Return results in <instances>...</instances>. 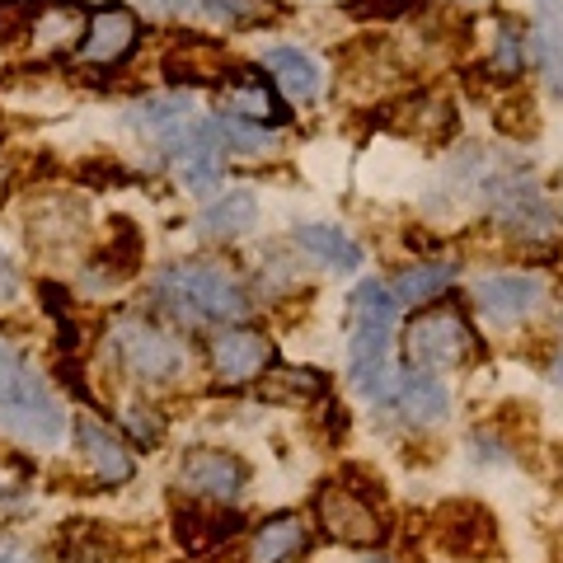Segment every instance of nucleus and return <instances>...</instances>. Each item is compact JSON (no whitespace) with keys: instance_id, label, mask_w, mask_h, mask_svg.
I'll use <instances>...</instances> for the list:
<instances>
[{"instance_id":"f257e3e1","label":"nucleus","mask_w":563,"mask_h":563,"mask_svg":"<svg viewBox=\"0 0 563 563\" xmlns=\"http://www.w3.org/2000/svg\"><path fill=\"white\" fill-rule=\"evenodd\" d=\"M399 301L385 282H362L352 296V339H347V376L357 385L362 399L385 404L395 385V362H390V339H395Z\"/></svg>"},{"instance_id":"f03ea898","label":"nucleus","mask_w":563,"mask_h":563,"mask_svg":"<svg viewBox=\"0 0 563 563\" xmlns=\"http://www.w3.org/2000/svg\"><path fill=\"white\" fill-rule=\"evenodd\" d=\"M0 432H10L24 446H62L66 437L62 399L5 339H0Z\"/></svg>"},{"instance_id":"7ed1b4c3","label":"nucleus","mask_w":563,"mask_h":563,"mask_svg":"<svg viewBox=\"0 0 563 563\" xmlns=\"http://www.w3.org/2000/svg\"><path fill=\"white\" fill-rule=\"evenodd\" d=\"M155 296L161 306L184 314V320H240L250 301L244 287L211 258H184L155 273Z\"/></svg>"},{"instance_id":"20e7f679","label":"nucleus","mask_w":563,"mask_h":563,"mask_svg":"<svg viewBox=\"0 0 563 563\" xmlns=\"http://www.w3.org/2000/svg\"><path fill=\"white\" fill-rule=\"evenodd\" d=\"M109 357L141 385H169V380H179L188 366V352L179 347V339L146 320H122L113 329Z\"/></svg>"},{"instance_id":"39448f33","label":"nucleus","mask_w":563,"mask_h":563,"mask_svg":"<svg viewBox=\"0 0 563 563\" xmlns=\"http://www.w3.org/2000/svg\"><path fill=\"white\" fill-rule=\"evenodd\" d=\"M404 347H409V362L418 372H451L474 352V329L465 324L461 310L451 306H432L413 314L409 333H404Z\"/></svg>"},{"instance_id":"423d86ee","label":"nucleus","mask_w":563,"mask_h":563,"mask_svg":"<svg viewBox=\"0 0 563 563\" xmlns=\"http://www.w3.org/2000/svg\"><path fill=\"white\" fill-rule=\"evenodd\" d=\"M484 202L503 231H517L526 240H544L554 231V207L540 192V184L526 179V174H493L484 184Z\"/></svg>"},{"instance_id":"0eeeda50","label":"nucleus","mask_w":563,"mask_h":563,"mask_svg":"<svg viewBox=\"0 0 563 563\" xmlns=\"http://www.w3.org/2000/svg\"><path fill=\"white\" fill-rule=\"evenodd\" d=\"M132 128L155 141L161 151H169L174 161L207 132V118L198 113V103H192V95H155V99H141L136 109L128 113Z\"/></svg>"},{"instance_id":"6e6552de","label":"nucleus","mask_w":563,"mask_h":563,"mask_svg":"<svg viewBox=\"0 0 563 563\" xmlns=\"http://www.w3.org/2000/svg\"><path fill=\"white\" fill-rule=\"evenodd\" d=\"M432 536L451 559H484V554H493V544H498V521H493L484 503L455 498L446 507H437Z\"/></svg>"},{"instance_id":"1a4fd4ad","label":"nucleus","mask_w":563,"mask_h":563,"mask_svg":"<svg viewBox=\"0 0 563 563\" xmlns=\"http://www.w3.org/2000/svg\"><path fill=\"white\" fill-rule=\"evenodd\" d=\"M314 512H320L324 531H329L333 540H343V544H380V536H385L380 512H376V507L366 503L347 479L324 484L320 498H314Z\"/></svg>"},{"instance_id":"9d476101","label":"nucleus","mask_w":563,"mask_h":563,"mask_svg":"<svg viewBox=\"0 0 563 563\" xmlns=\"http://www.w3.org/2000/svg\"><path fill=\"white\" fill-rule=\"evenodd\" d=\"M244 484H250V465L231 451L217 446H198L179 461V488H188L192 498H211V503H235Z\"/></svg>"},{"instance_id":"9b49d317","label":"nucleus","mask_w":563,"mask_h":563,"mask_svg":"<svg viewBox=\"0 0 563 563\" xmlns=\"http://www.w3.org/2000/svg\"><path fill=\"white\" fill-rule=\"evenodd\" d=\"M474 301L493 324H521L544 306V277L540 273H488L474 282Z\"/></svg>"},{"instance_id":"f8f14e48","label":"nucleus","mask_w":563,"mask_h":563,"mask_svg":"<svg viewBox=\"0 0 563 563\" xmlns=\"http://www.w3.org/2000/svg\"><path fill=\"white\" fill-rule=\"evenodd\" d=\"M268 357H273V347L254 329H221L211 339V366H217V376L225 385H250L254 376H263Z\"/></svg>"},{"instance_id":"ddd939ff","label":"nucleus","mask_w":563,"mask_h":563,"mask_svg":"<svg viewBox=\"0 0 563 563\" xmlns=\"http://www.w3.org/2000/svg\"><path fill=\"white\" fill-rule=\"evenodd\" d=\"M296 250L310 254L314 263H324L329 273H343V277L362 268V244L352 240L343 225H329V221L296 225Z\"/></svg>"},{"instance_id":"4468645a","label":"nucleus","mask_w":563,"mask_h":563,"mask_svg":"<svg viewBox=\"0 0 563 563\" xmlns=\"http://www.w3.org/2000/svg\"><path fill=\"white\" fill-rule=\"evenodd\" d=\"M531 52L563 99V0H531Z\"/></svg>"},{"instance_id":"2eb2a0df","label":"nucleus","mask_w":563,"mask_h":563,"mask_svg":"<svg viewBox=\"0 0 563 563\" xmlns=\"http://www.w3.org/2000/svg\"><path fill=\"white\" fill-rule=\"evenodd\" d=\"M136 47V20H132V10H99L95 20H90V33H85V47H80V57L85 62H95V66H113L122 62L128 52Z\"/></svg>"},{"instance_id":"dca6fc26","label":"nucleus","mask_w":563,"mask_h":563,"mask_svg":"<svg viewBox=\"0 0 563 563\" xmlns=\"http://www.w3.org/2000/svg\"><path fill=\"white\" fill-rule=\"evenodd\" d=\"M76 437H80V455L90 461L99 484H122L132 479V451L118 442L109 428H99L95 418H76Z\"/></svg>"},{"instance_id":"f3484780","label":"nucleus","mask_w":563,"mask_h":563,"mask_svg":"<svg viewBox=\"0 0 563 563\" xmlns=\"http://www.w3.org/2000/svg\"><path fill=\"white\" fill-rule=\"evenodd\" d=\"M258 62L273 70L277 85H282V90H287L296 103L320 99L324 76H320V62H314L310 52H301V47H263V52H258Z\"/></svg>"},{"instance_id":"a211bd4d","label":"nucleus","mask_w":563,"mask_h":563,"mask_svg":"<svg viewBox=\"0 0 563 563\" xmlns=\"http://www.w3.org/2000/svg\"><path fill=\"white\" fill-rule=\"evenodd\" d=\"M254 225H258V198L250 188H225L198 217V231L211 240H240V235H250Z\"/></svg>"},{"instance_id":"6ab92c4d","label":"nucleus","mask_w":563,"mask_h":563,"mask_svg":"<svg viewBox=\"0 0 563 563\" xmlns=\"http://www.w3.org/2000/svg\"><path fill=\"white\" fill-rule=\"evenodd\" d=\"M174 536H179V544L188 554H202V550H217L221 540L235 536V517H225L221 507H198L188 503L174 512Z\"/></svg>"},{"instance_id":"aec40b11","label":"nucleus","mask_w":563,"mask_h":563,"mask_svg":"<svg viewBox=\"0 0 563 563\" xmlns=\"http://www.w3.org/2000/svg\"><path fill=\"white\" fill-rule=\"evenodd\" d=\"M395 395H399L404 418L418 422V428H428V422L446 418V409H451V390H446V380H442V376H432V372H413V376H404Z\"/></svg>"},{"instance_id":"412c9836","label":"nucleus","mask_w":563,"mask_h":563,"mask_svg":"<svg viewBox=\"0 0 563 563\" xmlns=\"http://www.w3.org/2000/svg\"><path fill=\"white\" fill-rule=\"evenodd\" d=\"M306 550V526L301 517H273L250 536V554L244 563H287L291 554Z\"/></svg>"},{"instance_id":"4be33fe9","label":"nucleus","mask_w":563,"mask_h":563,"mask_svg":"<svg viewBox=\"0 0 563 563\" xmlns=\"http://www.w3.org/2000/svg\"><path fill=\"white\" fill-rule=\"evenodd\" d=\"M451 282H455V263H413V268H404L395 277L390 291L399 306H422V301H432V296H442Z\"/></svg>"},{"instance_id":"5701e85b","label":"nucleus","mask_w":563,"mask_h":563,"mask_svg":"<svg viewBox=\"0 0 563 563\" xmlns=\"http://www.w3.org/2000/svg\"><path fill=\"white\" fill-rule=\"evenodd\" d=\"M80 221L85 211L70 198H52L33 207V240L38 244H76L80 240Z\"/></svg>"},{"instance_id":"b1692460","label":"nucleus","mask_w":563,"mask_h":563,"mask_svg":"<svg viewBox=\"0 0 563 563\" xmlns=\"http://www.w3.org/2000/svg\"><path fill=\"white\" fill-rule=\"evenodd\" d=\"M211 136H217L221 151H240V155H268V151H277V132H268L263 122L235 118V113H225V118L211 122Z\"/></svg>"},{"instance_id":"393cba45","label":"nucleus","mask_w":563,"mask_h":563,"mask_svg":"<svg viewBox=\"0 0 563 563\" xmlns=\"http://www.w3.org/2000/svg\"><path fill=\"white\" fill-rule=\"evenodd\" d=\"M165 76L169 80H211V76H221V47H211L202 38L179 43L165 57Z\"/></svg>"},{"instance_id":"a878e982","label":"nucleus","mask_w":563,"mask_h":563,"mask_svg":"<svg viewBox=\"0 0 563 563\" xmlns=\"http://www.w3.org/2000/svg\"><path fill=\"white\" fill-rule=\"evenodd\" d=\"M263 395L282 399V404H306V399L324 395V376H314V372H273L268 385H263Z\"/></svg>"},{"instance_id":"bb28decb","label":"nucleus","mask_w":563,"mask_h":563,"mask_svg":"<svg viewBox=\"0 0 563 563\" xmlns=\"http://www.w3.org/2000/svg\"><path fill=\"white\" fill-rule=\"evenodd\" d=\"M493 122H498V132L517 136V141L536 136V132H540V113H536V99H531V95H512L507 103H498V113H493Z\"/></svg>"},{"instance_id":"cd10ccee","label":"nucleus","mask_w":563,"mask_h":563,"mask_svg":"<svg viewBox=\"0 0 563 563\" xmlns=\"http://www.w3.org/2000/svg\"><path fill=\"white\" fill-rule=\"evenodd\" d=\"M493 66L503 70V76H521L526 66V38L517 24H498V38H493Z\"/></svg>"},{"instance_id":"c85d7f7f","label":"nucleus","mask_w":563,"mask_h":563,"mask_svg":"<svg viewBox=\"0 0 563 563\" xmlns=\"http://www.w3.org/2000/svg\"><path fill=\"white\" fill-rule=\"evenodd\" d=\"M225 113H235V118H268L273 113V99H268L263 85H244V90L225 95Z\"/></svg>"},{"instance_id":"c756f323","label":"nucleus","mask_w":563,"mask_h":563,"mask_svg":"<svg viewBox=\"0 0 563 563\" xmlns=\"http://www.w3.org/2000/svg\"><path fill=\"white\" fill-rule=\"evenodd\" d=\"M33 38H38V47H62L76 38V14H38V24H33Z\"/></svg>"},{"instance_id":"7c9ffc66","label":"nucleus","mask_w":563,"mask_h":563,"mask_svg":"<svg viewBox=\"0 0 563 563\" xmlns=\"http://www.w3.org/2000/svg\"><path fill=\"white\" fill-rule=\"evenodd\" d=\"M202 10L217 14V20H225V24H244L263 10V0H202Z\"/></svg>"},{"instance_id":"2f4dec72","label":"nucleus","mask_w":563,"mask_h":563,"mask_svg":"<svg viewBox=\"0 0 563 563\" xmlns=\"http://www.w3.org/2000/svg\"><path fill=\"white\" fill-rule=\"evenodd\" d=\"M141 10H146L151 20H188L198 5H192V0H141Z\"/></svg>"},{"instance_id":"473e14b6","label":"nucleus","mask_w":563,"mask_h":563,"mask_svg":"<svg viewBox=\"0 0 563 563\" xmlns=\"http://www.w3.org/2000/svg\"><path fill=\"white\" fill-rule=\"evenodd\" d=\"M14 301H20V273H14V263L0 250V306H14Z\"/></svg>"},{"instance_id":"72a5a7b5","label":"nucleus","mask_w":563,"mask_h":563,"mask_svg":"<svg viewBox=\"0 0 563 563\" xmlns=\"http://www.w3.org/2000/svg\"><path fill=\"white\" fill-rule=\"evenodd\" d=\"M0 563H33L24 550H14V544H0Z\"/></svg>"},{"instance_id":"f704fd0d","label":"nucleus","mask_w":563,"mask_h":563,"mask_svg":"<svg viewBox=\"0 0 563 563\" xmlns=\"http://www.w3.org/2000/svg\"><path fill=\"white\" fill-rule=\"evenodd\" d=\"M550 380L563 385V347H559V357H554V366H550Z\"/></svg>"},{"instance_id":"c9c22d12","label":"nucleus","mask_w":563,"mask_h":563,"mask_svg":"<svg viewBox=\"0 0 563 563\" xmlns=\"http://www.w3.org/2000/svg\"><path fill=\"white\" fill-rule=\"evenodd\" d=\"M70 563H90V559H70Z\"/></svg>"},{"instance_id":"e433bc0d","label":"nucleus","mask_w":563,"mask_h":563,"mask_svg":"<svg viewBox=\"0 0 563 563\" xmlns=\"http://www.w3.org/2000/svg\"><path fill=\"white\" fill-rule=\"evenodd\" d=\"M465 5H474V0H465Z\"/></svg>"}]
</instances>
